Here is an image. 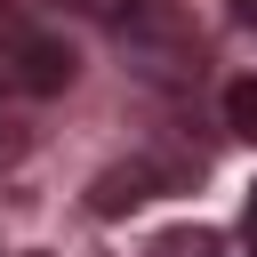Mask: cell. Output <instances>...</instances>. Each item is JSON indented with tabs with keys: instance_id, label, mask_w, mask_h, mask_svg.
Returning <instances> with one entry per match:
<instances>
[{
	"instance_id": "obj_1",
	"label": "cell",
	"mask_w": 257,
	"mask_h": 257,
	"mask_svg": "<svg viewBox=\"0 0 257 257\" xmlns=\"http://www.w3.org/2000/svg\"><path fill=\"white\" fill-rule=\"evenodd\" d=\"M120 48H128V64H137L145 80H161V88H177V80H193V72H201L193 32H185V24H169V16H137V24L120 32Z\"/></svg>"
},
{
	"instance_id": "obj_2",
	"label": "cell",
	"mask_w": 257,
	"mask_h": 257,
	"mask_svg": "<svg viewBox=\"0 0 257 257\" xmlns=\"http://www.w3.org/2000/svg\"><path fill=\"white\" fill-rule=\"evenodd\" d=\"M72 72H80V56H72L64 40H48V32H16L8 56H0V80H16L24 96H56V88H72Z\"/></svg>"
},
{
	"instance_id": "obj_3",
	"label": "cell",
	"mask_w": 257,
	"mask_h": 257,
	"mask_svg": "<svg viewBox=\"0 0 257 257\" xmlns=\"http://www.w3.org/2000/svg\"><path fill=\"white\" fill-rule=\"evenodd\" d=\"M161 193V169L153 161H128V169H104L96 185H88V209L96 217H120V209H137V201H153Z\"/></svg>"
},
{
	"instance_id": "obj_4",
	"label": "cell",
	"mask_w": 257,
	"mask_h": 257,
	"mask_svg": "<svg viewBox=\"0 0 257 257\" xmlns=\"http://www.w3.org/2000/svg\"><path fill=\"white\" fill-rule=\"evenodd\" d=\"M145 257H225V233H217V225H177V233H161Z\"/></svg>"
},
{
	"instance_id": "obj_5",
	"label": "cell",
	"mask_w": 257,
	"mask_h": 257,
	"mask_svg": "<svg viewBox=\"0 0 257 257\" xmlns=\"http://www.w3.org/2000/svg\"><path fill=\"white\" fill-rule=\"evenodd\" d=\"M225 128L241 145H257V72L249 80H225Z\"/></svg>"
},
{
	"instance_id": "obj_6",
	"label": "cell",
	"mask_w": 257,
	"mask_h": 257,
	"mask_svg": "<svg viewBox=\"0 0 257 257\" xmlns=\"http://www.w3.org/2000/svg\"><path fill=\"white\" fill-rule=\"evenodd\" d=\"M56 8H80V16H137L145 0H56Z\"/></svg>"
},
{
	"instance_id": "obj_7",
	"label": "cell",
	"mask_w": 257,
	"mask_h": 257,
	"mask_svg": "<svg viewBox=\"0 0 257 257\" xmlns=\"http://www.w3.org/2000/svg\"><path fill=\"white\" fill-rule=\"evenodd\" d=\"M241 225H249V249H257V185H249V209H241Z\"/></svg>"
},
{
	"instance_id": "obj_8",
	"label": "cell",
	"mask_w": 257,
	"mask_h": 257,
	"mask_svg": "<svg viewBox=\"0 0 257 257\" xmlns=\"http://www.w3.org/2000/svg\"><path fill=\"white\" fill-rule=\"evenodd\" d=\"M233 24H257V0H233Z\"/></svg>"
},
{
	"instance_id": "obj_9",
	"label": "cell",
	"mask_w": 257,
	"mask_h": 257,
	"mask_svg": "<svg viewBox=\"0 0 257 257\" xmlns=\"http://www.w3.org/2000/svg\"><path fill=\"white\" fill-rule=\"evenodd\" d=\"M24 257H40V249H24Z\"/></svg>"
}]
</instances>
